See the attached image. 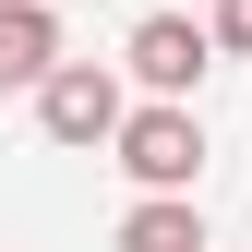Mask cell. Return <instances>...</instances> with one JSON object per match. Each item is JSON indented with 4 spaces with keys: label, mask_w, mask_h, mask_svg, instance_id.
<instances>
[{
    "label": "cell",
    "mask_w": 252,
    "mask_h": 252,
    "mask_svg": "<svg viewBox=\"0 0 252 252\" xmlns=\"http://www.w3.org/2000/svg\"><path fill=\"white\" fill-rule=\"evenodd\" d=\"M120 60H132V84H144L156 108H192V84H204V60H216V24H192V12H144Z\"/></svg>",
    "instance_id": "cell-2"
},
{
    "label": "cell",
    "mask_w": 252,
    "mask_h": 252,
    "mask_svg": "<svg viewBox=\"0 0 252 252\" xmlns=\"http://www.w3.org/2000/svg\"><path fill=\"white\" fill-rule=\"evenodd\" d=\"M120 168L144 180V204L192 192V180H204V120L192 108H132V120H120Z\"/></svg>",
    "instance_id": "cell-1"
},
{
    "label": "cell",
    "mask_w": 252,
    "mask_h": 252,
    "mask_svg": "<svg viewBox=\"0 0 252 252\" xmlns=\"http://www.w3.org/2000/svg\"><path fill=\"white\" fill-rule=\"evenodd\" d=\"M120 252H204V216H192V192L132 204V216H120Z\"/></svg>",
    "instance_id": "cell-5"
},
{
    "label": "cell",
    "mask_w": 252,
    "mask_h": 252,
    "mask_svg": "<svg viewBox=\"0 0 252 252\" xmlns=\"http://www.w3.org/2000/svg\"><path fill=\"white\" fill-rule=\"evenodd\" d=\"M36 120H48V144H120V72L108 60H60V72L36 84Z\"/></svg>",
    "instance_id": "cell-3"
},
{
    "label": "cell",
    "mask_w": 252,
    "mask_h": 252,
    "mask_svg": "<svg viewBox=\"0 0 252 252\" xmlns=\"http://www.w3.org/2000/svg\"><path fill=\"white\" fill-rule=\"evenodd\" d=\"M60 72V12L48 0H0V84H48Z\"/></svg>",
    "instance_id": "cell-4"
},
{
    "label": "cell",
    "mask_w": 252,
    "mask_h": 252,
    "mask_svg": "<svg viewBox=\"0 0 252 252\" xmlns=\"http://www.w3.org/2000/svg\"><path fill=\"white\" fill-rule=\"evenodd\" d=\"M216 48H252V0H216Z\"/></svg>",
    "instance_id": "cell-6"
}]
</instances>
